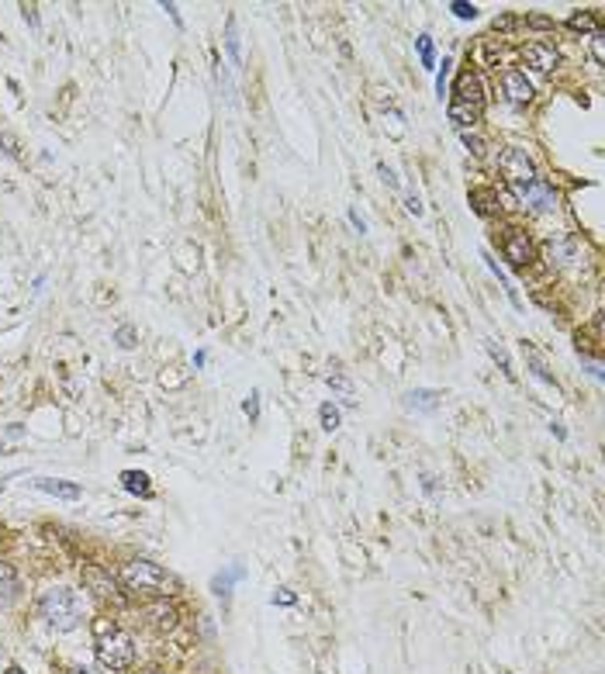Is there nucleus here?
Masks as SVG:
<instances>
[{
    "label": "nucleus",
    "mask_w": 605,
    "mask_h": 674,
    "mask_svg": "<svg viewBox=\"0 0 605 674\" xmlns=\"http://www.w3.org/2000/svg\"><path fill=\"white\" fill-rule=\"evenodd\" d=\"M318 418H322V429H325V432H336V429H339V408H336L332 401H325V405L318 408Z\"/></svg>",
    "instance_id": "aec40b11"
},
{
    "label": "nucleus",
    "mask_w": 605,
    "mask_h": 674,
    "mask_svg": "<svg viewBox=\"0 0 605 674\" xmlns=\"http://www.w3.org/2000/svg\"><path fill=\"white\" fill-rule=\"evenodd\" d=\"M274 602H277V605H294V602H298V595H294L291 588H281V591L274 595Z\"/></svg>",
    "instance_id": "473e14b6"
},
{
    "label": "nucleus",
    "mask_w": 605,
    "mask_h": 674,
    "mask_svg": "<svg viewBox=\"0 0 605 674\" xmlns=\"http://www.w3.org/2000/svg\"><path fill=\"white\" fill-rule=\"evenodd\" d=\"M464 146H467L474 156H481V152H485V142H481L478 135H471V132H464Z\"/></svg>",
    "instance_id": "c85d7f7f"
},
{
    "label": "nucleus",
    "mask_w": 605,
    "mask_h": 674,
    "mask_svg": "<svg viewBox=\"0 0 605 674\" xmlns=\"http://www.w3.org/2000/svg\"><path fill=\"white\" fill-rule=\"evenodd\" d=\"M498 166H502L505 180L515 187L519 197H526V194L536 187V170H533V163H529V156L522 149H505L502 156H498Z\"/></svg>",
    "instance_id": "20e7f679"
},
{
    "label": "nucleus",
    "mask_w": 605,
    "mask_h": 674,
    "mask_svg": "<svg viewBox=\"0 0 605 674\" xmlns=\"http://www.w3.org/2000/svg\"><path fill=\"white\" fill-rule=\"evenodd\" d=\"M443 405V394L439 391H429V387H415L404 394V408L408 412H436Z\"/></svg>",
    "instance_id": "1a4fd4ad"
},
{
    "label": "nucleus",
    "mask_w": 605,
    "mask_h": 674,
    "mask_svg": "<svg viewBox=\"0 0 605 674\" xmlns=\"http://www.w3.org/2000/svg\"><path fill=\"white\" fill-rule=\"evenodd\" d=\"M17 591V571L10 564H0V598H10Z\"/></svg>",
    "instance_id": "f3484780"
},
{
    "label": "nucleus",
    "mask_w": 605,
    "mask_h": 674,
    "mask_svg": "<svg viewBox=\"0 0 605 674\" xmlns=\"http://www.w3.org/2000/svg\"><path fill=\"white\" fill-rule=\"evenodd\" d=\"M114 339H118V346H121V350H132V346L139 343V332H135L132 325H118V332H114Z\"/></svg>",
    "instance_id": "4be33fe9"
},
{
    "label": "nucleus",
    "mask_w": 605,
    "mask_h": 674,
    "mask_svg": "<svg viewBox=\"0 0 605 674\" xmlns=\"http://www.w3.org/2000/svg\"><path fill=\"white\" fill-rule=\"evenodd\" d=\"M488 353H492V356L498 360V367H502L505 374L512 377V363H508V356H505V350H502V346H495V343H488Z\"/></svg>",
    "instance_id": "a878e982"
},
{
    "label": "nucleus",
    "mask_w": 605,
    "mask_h": 674,
    "mask_svg": "<svg viewBox=\"0 0 605 674\" xmlns=\"http://www.w3.org/2000/svg\"><path fill=\"white\" fill-rule=\"evenodd\" d=\"M404 207H408L411 214H422V201H418V194H404Z\"/></svg>",
    "instance_id": "72a5a7b5"
},
{
    "label": "nucleus",
    "mask_w": 605,
    "mask_h": 674,
    "mask_svg": "<svg viewBox=\"0 0 605 674\" xmlns=\"http://www.w3.org/2000/svg\"><path fill=\"white\" fill-rule=\"evenodd\" d=\"M121 584L128 588V591H146V595H170V588H173V578L159 567V564H152V561H128L125 567H121Z\"/></svg>",
    "instance_id": "f03ea898"
},
{
    "label": "nucleus",
    "mask_w": 605,
    "mask_h": 674,
    "mask_svg": "<svg viewBox=\"0 0 605 674\" xmlns=\"http://www.w3.org/2000/svg\"><path fill=\"white\" fill-rule=\"evenodd\" d=\"M502 249H505V260L512 267H529L533 263V242L522 228H508L502 239Z\"/></svg>",
    "instance_id": "39448f33"
},
{
    "label": "nucleus",
    "mask_w": 605,
    "mask_h": 674,
    "mask_svg": "<svg viewBox=\"0 0 605 674\" xmlns=\"http://www.w3.org/2000/svg\"><path fill=\"white\" fill-rule=\"evenodd\" d=\"M592 59L602 66L605 63V35L602 31H592Z\"/></svg>",
    "instance_id": "393cba45"
},
{
    "label": "nucleus",
    "mask_w": 605,
    "mask_h": 674,
    "mask_svg": "<svg viewBox=\"0 0 605 674\" xmlns=\"http://www.w3.org/2000/svg\"><path fill=\"white\" fill-rule=\"evenodd\" d=\"M163 10H170V17H173V21L180 24V14H177V7H173V3H163Z\"/></svg>",
    "instance_id": "58836bf2"
},
{
    "label": "nucleus",
    "mask_w": 605,
    "mask_h": 674,
    "mask_svg": "<svg viewBox=\"0 0 605 674\" xmlns=\"http://www.w3.org/2000/svg\"><path fill=\"white\" fill-rule=\"evenodd\" d=\"M35 487L38 491H45V494H56V498H80V484H73V481H56V478H38L35 481Z\"/></svg>",
    "instance_id": "9d476101"
},
{
    "label": "nucleus",
    "mask_w": 605,
    "mask_h": 674,
    "mask_svg": "<svg viewBox=\"0 0 605 674\" xmlns=\"http://www.w3.org/2000/svg\"><path fill=\"white\" fill-rule=\"evenodd\" d=\"M377 173H381V180H384L388 187H398V177H395V170H391L388 163H377Z\"/></svg>",
    "instance_id": "c756f323"
},
{
    "label": "nucleus",
    "mask_w": 605,
    "mask_h": 674,
    "mask_svg": "<svg viewBox=\"0 0 605 674\" xmlns=\"http://www.w3.org/2000/svg\"><path fill=\"white\" fill-rule=\"evenodd\" d=\"M256 398H260V394L253 391V394H249V398L242 401V408H246V415H253V418H256V412H260V401H256Z\"/></svg>",
    "instance_id": "f704fd0d"
},
{
    "label": "nucleus",
    "mask_w": 605,
    "mask_h": 674,
    "mask_svg": "<svg viewBox=\"0 0 605 674\" xmlns=\"http://www.w3.org/2000/svg\"><path fill=\"white\" fill-rule=\"evenodd\" d=\"M118 626H114V619H107V616H101V619H94V636L101 640V636H107V633H114Z\"/></svg>",
    "instance_id": "bb28decb"
},
{
    "label": "nucleus",
    "mask_w": 605,
    "mask_h": 674,
    "mask_svg": "<svg viewBox=\"0 0 605 674\" xmlns=\"http://www.w3.org/2000/svg\"><path fill=\"white\" fill-rule=\"evenodd\" d=\"M329 384L336 387V391H343V394H346V401L353 405V398H349V394H353V384H349L346 377H339V374H332V377H329Z\"/></svg>",
    "instance_id": "cd10ccee"
},
{
    "label": "nucleus",
    "mask_w": 605,
    "mask_h": 674,
    "mask_svg": "<svg viewBox=\"0 0 605 674\" xmlns=\"http://www.w3.org/2000/svg\"><path fill=\"white\" fill-rule=\"evenodd\" d=\"M38 612L42 619L52 626V629H77L80 619H84V605H80V595L73 588H49L42 591L38 598Z\"/></svg>",
    "instance_id": "f257e3e1"
},
{
    "label": "nucleus",
    "mask_w": 605,
    "mask_h": 674,
    "mask_svg": "<svg viewBox=\"0 0 605 674\" xmlns=\"http://www.w3.org/2000/svg\"><path fill=\"white\" fill-rule=\"evenodd\" d=\"M529 24H533V28H550V17H543V14H533V17H529Z\"/></svg>",
    "instance_id": "c9c22d12"
},
{
    "label": "nucleus",
    "mask_w": 605,
    "mask_h": 674,
    "mask_svg": "<svg viewBox=\"0 0 605 674\" xmlns=\"http://www.w3.org/2000/svg\"><path fill=\"white\" fill-rule=\"evenodd\" d=\"M567 24H571V28H581V31H599V28H595V14H588V10L571 14V17H567Z\"/></svg>",
    "instance_id": "412c9836"
},
{
    "label": "nucleus",
    "mask_w": 605,
    "mask_h": 674,
    "mask_svg": "<svg viewBox=\"0 0 605 674\" xmlns=\"http://www.w3.org/2000/svg\"><path fill=\"white\" fill-rule=\"evenodd\" d=\"M495 201H498V194L488 191V187H481V191H471V204H474V211H478V214H488V211L495 207Z\"/></svg>",
    "instance_id": "dca6fc26"
},
{
    "label": "nucleus",
    "mask_w": 605,
    "mask_h": 674,
    "mask_svg": "<svg viewBox=\"0 0 605 674\" xmlns=\"http://www.w3.org/2000/svg\"><path fill=\"white\" fill-rule=\"evenodd\" d=\"M450 10H453L460 21H474V17H478V7H474V3H467V0H453V3H450Z\"/></svg>",
    "instance_id": "5701e85b"
},
{
    "label": "nucleus",
    "mask_w": 605,
    "mask_h": 674,
    "mask_svg": "<svg viewBox=\"0 0 605 674\" xmlns=\"http://www.w3.org/2000/svg\"><path fill=\"white\" fill-rule=\"evenodd\" d=\"M0 146H3V152H7V156H21V149H17V139H14V135H0Z\"/></svg>",
    "instance_id": "2f4dec72"
},
{
    "label": "nucleus",
    "mask_w": 605,
    "mask_h": 674,
    "mask_svg": "<svg viewBox=\"0 0 605 674\" xmlns=\"http://www.w3.org/2000/svg\"><path fill=\"white\" fill-rule=\"evenodd\" d=\"M70 674H97V671H91V668H77V671H70Z\"/></svg>",
    "instance_id": "ea45409f"
},
{
    "label": "nucleus",
    "mask_w": 605,
    "mask_h": 674,
    "mask_svg": "<svg viewBox=\"0 0 605 674\" xmlns=\"http://www.w3.org/2000/svg\"><path fill=\"white\" fill-rule=\"evenodd\" d=\"M453 94H457L453 104H464V107L481 111V104H485V84H481V77H478V73H471V70H467V73H460V77H457Z\"/></svg>",
    "instance_id": "423d86ee"
},
{
    "label": "nucleus",
    "mask_w": 605,
    "mask_h": 674,
    "mask_svg": "<svg viewBox=\"0 0 605 674\" xmlns=\"http://www.w3.org/2000/svg\"><path fill=\"white\" fill-rule=\"evenodd\" d=\"M84 581H87V584H91V588H94L101 598H111V595H114V581L107 578L104 571H97V567H91V571L84 574Z\"/></svg>",
    "instance_id": "2eb2a0df"
},
{
    "label": "nucleus",
    "mask_w": 605,
    "mask_h": 674,
    "mask_svg": "<svg viewBox=\"0 0 605 674\" xmlns=\"http://www.w3.org/2000/svg\"><path fill=\"white\" fill-rule=\"evenodd\" d=\"M242 578H246V571H242V567H228L225 574H218V578L211 581V591H214L218 598H228L232 584H235V581H242Z\"/></svg>",
    "instance_id": "ddd939ff"
},
{
    "label": "nucleus",
    "mask_w": 605,
    "mask_h": 674,
    "mask_svg": "<svg viewBox=\"0 0 605 674\" xmlns=\"http://www.w3.org/2000/svg\"><path fill=\"white\" fill-rule=\"evenodd\" d=\"M526 360H529V367H533V374L540 377V381H547V384H553V377L547 374V367H543V360L533 353V350H526Z\"/></svg>",
    "instance_id": "b1692460"
},
{
    "label": "nucleus",
    "mask_w": 605,
    "mask_h": 674,
    "mask_svg": "<svg viewBox=\"0 0 605 674\" xmlns=\"http://www.w3.org/2000/svg\"><path fill=\"white\" fill-rule=\"evenodd\" d=\"M522 59H526V66H533L536 73H550L553 66H557V49L550 45V42H529L526 49H522Z\"/></svg>",
    "instance_id": "0eeeda50"
},
{
    "label": "nucleus",
    "mask_w": 605,
    "mask_h": 674,
    "mask_svg": "<svg viewBox=\"0 0 605 674\" xmlns=\"http://www.w3.org/2000/svg\"><path fill=\"white\" fill-rule=\"evenodd\" d=\"M0 491H3V481H0Z\"/></svg>",
    "instance_id": "79ce46f5"
},
{
    "label": "nucleus",
    "mask_w": 605,
    "mask_h": 674,
    "mask_svg": "<svg viewBox=\"0 0 605 674\" xmlns=\"http://www.w3.org/2000/svg\"><path fill=\"white\" fill-rule=\"evenodd\" d=\"M478 118H481V111H474V107H464V104H450V121L457 125V128H471V125H478Z\"/></svg>",
    "instance_id": "4468645a"
},
{
    "label": "nucleus",
    "mask_w": 605,
    "mask_h": 674,
    "mask_svg": "<svg viewBox=\"0 0 605 674\" xmlns=\"http://www.w3.org/2000/svg\"><path fill=\"white\" fill-rule=\"evenodd\" d=\"M121 487H125V491H132V494H142V498H149V494H152L149 478H146L142 471H125V474H121Z\"/></svg>",
    "instance_id": "f8f14e48"
},
{
    "label": "nucleus",
    "mask_w": 605,
    "mask_h": 674,
    "mask_svg": "<svg viewBox=\"0 0 605 674\" xmlns=\"http://www.w3.org/2000/svg\"><path fill=\"white\" fill-rule=\"evenodd\" d=\"M146 612H149V619H152V626H156V629H173V626H177V612H173V605L156 602V605H149Z\"/></svg>",
    "instance_id": "9b49d317"
},
{
    "label": "nucleus",
    "mask_w": 605,
    "mask_h": 674,
    "mask_svg": "<svg viewBox=\"0 0 605 674\" xmlns=\"http://www.w3.org/2000/svg\"><path fill=\"white\" fill-rule=\"evenodd\" d=\"M450 66H453V59H443V70H439V77H436V91H439V97H443V91H446V77H450Z\"/></svg>",
    "instance_id": "7c9ffc66"
},
{
    "label": "nucleus",
    "mask_w": 605,
    "mask_h": 674,
    "mask_svg": "<svg viewBox=\"0 0 605 674\" xmlns=\"http://www.w3.org/2000/svg\"><path fill=\"white\" fill-rule=\"evenodd\" d=\"M225 49L232 56L235 66H242V52H239V35H235V17H228V31H225Z\"/></svg>",
    "instance_id": "a211bd4d"
},
{
    "label": "nucleus",
    "mask_w": 605,
    "mask_h": 674,
    "mask_svg": "<svg viewBox=\"0 0 605 674\" xmlns=\"http://www.w3.org/2000/svg\"><path fill=\"white\" fill-rule=\"evenodd\" d=\"M7 674H24V671H17V668H10V671H7Z\"/></svg>",
    "instance_id": "a19ab883"
},
{
    "label": "nucleus",
    "mask_w": 605,
    "mask_h": 674,
    "mask_svg": "<svg viewBox=\"0 0 605 674\" xmlns=\"http://www.w3.org/2000/svg\"><path fill=\"white\" fill-rule=\"evenodd\" d=\"M415 45H418V59H422V66H425V70H432V66H436V49H432V38H429V35H418V38H415Z\"/></svg>",
    "instance_id": "6ab92c4d"
},
{
    "label": "nucleus",
    "mask_w": 605,
    "mask_h": 674,
    "mask_svg": "<svg viewBox=\"0 0 605 674\" xmlns=\"http://www.w3.org/2000/svg\"><path fill=\"white\" fill-rule=\"evenodd\" d=\"M21 10H24V21H28V24H38V14H35V7H21Z\"/></svg>",
    "instance_id": "4c0bfd02"
},
{
    "label": "nucleus",
    "mask_w": 605,
    "mask_h": 674,
    "mask_svg": "<svg viewBox=\"0 0 605 674\" xmlns=\"http://www.w3.org/2000/svg\"><path fill=\"white\" fill-rule=\"evenodd\" d=\"M97 661H101L107 671H128L132 661H135V647H132V636L114 629L97 640Z\"/></svg>",
    "instance_id": "7ed1b4c3"
},
{
    "label": "nucleus",
    "mask_w": 605,
    "mask_h": 674,
    "mask_svg": "<svg viewBox=\"0 0 605 674\" xmlns=\"http://www.w3.org/2000/svg\"><path fill=\"white\" fill-rule=\"evenodd\" d=\"M502 87H505V97H508L512 104H529V97H533V87H529L526 73H519V70H508V73H505Z\"/></svg>",
    "instance_id": "6e6552de"
},
{
    "label": "nucleus",
    "mask_w": 605,
    "mask_h": 674,
    "mask_svg": "<svg viewBox=\"0 0 605 674\" xmlns=\"http://www.w3.org/2000/svg\"><path fill=\"white\" fill-rule=\"evenodd\" d=\"M349 221H353V228H356V232H367V221H363L356 211H349Z\"/></svg>",
    "instance_id": "e433bc0d"
}]
</instances>
